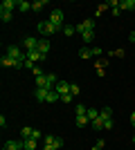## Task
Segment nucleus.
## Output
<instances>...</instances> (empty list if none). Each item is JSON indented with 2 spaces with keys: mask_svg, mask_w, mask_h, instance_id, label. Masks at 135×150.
I'll return each instance as SVG.
<instances>
[{
  "mask_svg": "<svg viewBox=\"0 0 135 150\" xmlns=\"http://www.w3.org/2000/svg\"><path fill=\"white\" fill-rule=\"evenodd\" d=\"M36 29H39V34H43V36H52V34L59 31V27L54 25V23H50V20H41L39 25H36Z\"/></svg>",
  "mask_w": 135,
  "mask_h": 150,
  "instance_id": "f257e3e1",
  "label": "nucleus"
},
{
  "mask_svg": "<svg viewBox=\"0 0 135 150\" xmlns=\"http://www.w3.org/2000/svg\"><path fill=\"white\" fill-rule=\"evenodd\" d=\"M7 56H11L14 61H20V58H25L27 54L23 50H20L18 45H9V47H7Z\"/></svg>",
  "mask_w": 135,
  "mask_h": 150,
  "instance_id": "f03ea898",
  "label": "nucleus"
},
{
  "mask_svg": "<svg viewBox=\"0 0 135 150\" xmlns=\"http://www.w3.org/2000/svg\"><path fill=\"white\" fill-rule=\"evenodd\" d=\"M50 23H54L59 29H63V11H61V9H52V13H50Z\"/></svg>",
  "mask_w": 135,
  "mask_h": 150,
  "instance_id": "7ed1b4c3",
  "label": "nucleus"
},
{
  "mask_svg": "<svg viewBox=\"0 0 135 150\" xmlns=\"http://www.w3.org/2000/svg\"><path fill=\"white\" fill-rule=\"evenodd\" d=\"M39 38H34V36H27L25 40H23V47H25V52H32V50H39Z\"/></svg>",
  "mask_w": 135,
  "mask_h": 150,
  "instance_id": "20e7f679",
  "label": "nucleus"
},
{
  "mask_svg": "<svg viewBox=\"0 0 135 150\" xmlns=\"http://www.w3.org/2000/svg\"><path fill=\"white\" fill-rule=\"evenodd\" d=\"M43 144H52V146H56V148L61 150V148H63V139L56 137V134H45V137H43Z\"/></svg>",
  "mask_w": 135,
  "mask_h": 150,
  "instance_id": "39448f33",
  "label": "nucleus"
},
{
  "mask_svg": "<svg viewBox=\"0 0 135 150\" xmlns=\"http://www.w3.org/2000/svg\"><path fill=\"white\" fill-rule=\"evenodd\" d=\"M74 27H77V34H84V31L95 29V20H92V18H86L81 25H74Z\"/></svg>",
  "mask_w": 135,
  "mask_h": 150,
  "instance_id": "423d86ee",
  "label": "nucleus"
},
{
  "mask_svg": "<svg viewBox=\"0 0 135 150\" xmlns=\"http://www.w3.org/2000/svg\"><path fill=\"white\" fill-rule=\"evenodd\" d=\"M47 94H50L47 88H36L34 90V96H36V101H41V103H47Z\"/></svg>",
  "mask_w": 135,
  "mask_h": 150,
  "instance_id": "0eeeda50",
  "label": "nucleus"
},
{
  "mask_svg": "<svg viewBox=\"0 0 135 150\" xmlns=\"http://www.w3.org/2000/svg\"><path fill=\"white\" fill-rule=\"evenodd\" d=\"M54 90H56L61 96H63V94H70V83L68 81H59L56 85H54Z\"/></svg>",
  "mask_w": 135,
  "mask_h": 150,
  "instance_id": "6e6552de",
  "label": "nucleus"
},
{
  "mask_svg": "<svg viewBox=\"0 0 135 150\" xmlns=\"http://www.w3.org/2000/svg\"><path fill=\"white\" fill-rule=\"evenodd\" d=\"M18 7V0H2V5H0V11H14Z\"/></svg>",
  "mask_w": 135,
  "mask_h": 150,
  "instance_id": "1a4fd4ad",
  "label": "nucleus"
},
{
  "mask_svg": "<svg viewBox=\"0 0 135 150\" xmlns=\"http://www.w3.org/2000/svg\"><path fill=\"white\" fill-rule=\"evenodd\" d=\"M25 54H27V58H29V61H32V63H36V61H45V56H43V54H41V52H39V50H32V52H25Z\"/></svg>",
  "mask_w": 135,
  "mask_h": 150,
  "instance_id": "9d476101",
  "label": "nucleus"
},
{
  "mask_svg": "<svg viewBox=\"0 0 135 150\" xmlns=\"http://www.w3.org/2000/svg\"><path fill=\"white\" fill-rule=\"evenodd\" d=\"M23 148H25V144L23 141H14V139L5 144V150H23Z\"/></svg>",
  "mask_w": 135,
  "mask_h": 150,
  "instance_id": "9b49d317",
  "label": "nucleus"
},
{
  "mask_svg": "<svg viewBox=\"0 0 135 150\" xmlns=\"http://www.w3.org/2000/svg\"><path fill=\"white\" fill-rule=\"evenodd\" d=\"M119 9H122V11H133L135 0H122V2H119Z\"/></svg>",
  "mask_w": 135,
  "mask_h": 150,
  "instance_id": "f8f14e48",
  "label": "nucleus"
},
{
  "mask_svg": "<svg viewBox=\"0 0 135 150\" xmlns=\"http://www.w3.org/2000/svg\"><path fill=\"white\" fill-rule=\"evenodd\" d=\"M0 65H2V67H16V61H14L11 56H7V54H5V56L0 58Z\"/></svg>",
  "mask_w": 135,
  "mask_h": 150,
  "instance_id": "ddd939ff",
  "label": "nucleus"
},
{
  "mask_svg": "<svg viewBox=\"0 0 135 150\" xmlns=\"http://www.w3.org/2000/svg\"><path fill=\"white\" fill-rule=\"evenodd\" d=\"M45 7H47V0H36L32 2V11H43Z\"/></svg>",
  "mask_w": 135,
  "mask_h": 150,
  "instance_id": "4468645a",
  "label": "nucleus"
},
{
  "mask_svg": "<svg viewBox=\"0 0 135 150\" xmlns=\"http://www.w3.org/2000/svg\"><path fill=\"white\" fill-rule=\"evenodd\" d=\"M23 144H25V150H36L39 148V141H36V139H23Z\"/></svg>",
  "mask_w": 135,
  "mask_h": 150,
  "instance_id": "2eb2a0df",
  "label": "nucleus"
},
{
  "mask_svg": "<svg viewBox=\"0 0 135 150\" xmlns=\"http://www.w3.org/2000/svg\"><path fill=\"white\" fill-rule=\"evenodd\" d=\"M18 9H20L23 13L32 11V2H27V0H18Z\"/></svg>",
  "mask_w": 135,
  "mask_h": 150,
  "instance_id": "dca6fc26",
  "label": "nucleus"
},
{
  "mask_svg": "<svg viewBox=\"0 0 135 150\" xmlns=\"http://www.w3.org/2000/svg\"><path fill=\"white\" fill-rule=\"evenodd\" d=\"M56 101H61V94H59L56 90H50V94H47V103H56Z\"/></svg>",
  "mask_w": 135,
  "mask_h": 150,
  "instance_id": "f3484780",
  "label": "nucleus"
},
{
  "mask_svg": "<svg viewBox=\"0 0 135 150\" xmlns=\"http://www.w3.org/2000/svg\"><path fill=\"white\" fill-rule=\"evenodd\" d=\"M39 52L43 56H47V52H50V40H41L39 43Z\"/></svg>",
  "mask_w": 135,
  "mask_h": 150,
  "instance_id": "a211bd4d",
  "label": "nucleus"
},
{
  "mask_svg": "<svg viewBox=\"0 0 135 150\" xmlns=\"http://www.w3.org/2000/svg\"><path fill=\"white\" fill-rule=\"evenodd\" d=\"M88 123H90V119L86 117V114H79L77 117V128H86Z\"/></svg>",
  "mask_w": 135,
  "mask_h": 150,
  "instance_id": "6ab92c4d",
  "label": "nucleus"
},
{
  "mask_svg": "<svg viewBox=\"0 0 135 150\" xmlns=\"http://www.w3.org/2000/svg\"><path fill=\"white\" fill-rule=\"evenodd\" d=\"M81 38H84V43H92V40H95V29L84 31V34H81Z\"/></svg>",
  "mask_w": 135,
  "mask_h": 150,
  "instance_id": "aec40b11",
  "label": "nucleus"
},
{
  "mask_svg": "<svg viewBox=\"0 0 135 150\" xmlns=\"http://www.w3.org/2000/svg\"><path fill=\"white\" fill-rule=\"evenodd\" d=\"M99 117H101L104 121H108V119H113V110H110V108H104L101 112H99Z\"/></svg>",
  "mask_w": 135,
  "mask_h": 150,
  "instance_id": "412c9836",
  "label": "nucleus"
},
{
  "mask_svg": "<svg viewBox=\"0 0 135 150\" xmlns=\"http://www.w3.org/2000/svg\"><path fill=\"white\" fill-rule=\"evenodd\" d=\"M36 88H47V74L36 76Z\"/></svg>",
  "mask_w": 135,
  "mask_h": 150,
  "instance_id": "4be33fe9",
  "label": "nucleus"
},
{
  "mask_svg": "<svg viewBox=\"0 0 135 150\" xmlns=\"http://www.w3.org/2000/svg\"><path fill=\"white\" fill-rule=\"evenodd\" d=\"M79 56L81 58H90L92 56V50H90V47H81V50H79Z\"/></svg>",
  "mask_w": 135,
  "mask_h": 150,
  "instance_id": "5701e85b",
  "label": "nucleus"
},
{
  "mask_svg": "<svg viewBox=\"0 0 135 150\" xmlns=\"http://www.w3.org/2000/svg\"><path fill=\"white\" fill-rule=\"evenodd\" d=\"M92 128H95V130H104V119L101 117H97V119L92 121Z\"/></svg>",
  "mask_w": 135,
  "mask_h": 150,
  "instance_id": "b1692460",
  "label": "nucleus"
},
{
  "mask_svg": "<svg viewBox=\"0 0 135 150\" xmlns=\"http://www.w3.org/2000/svg\"><path fill=\"white\" fill-rule=\"evenodd\" d=\"M32 132H34V128H29V125H25L20 134H23V139H29V137H32Z\"/></svg>",
  "mask_w": 135,
  "mask_h": 150,
  "instance_id": "393cba45",
  "label": "nucleus"
},
{
  "mask_svg": "<svg viewBox=\"0 0 135 150\" xmlns=\"http://www.w3.org/2000/svg\"><path fill=\"white\" fill-rule=\"evenodd\" d=\"M74 31H77V27H74V25H65L63 27V34H65V36H72Z\"/></svg>",
  "mask_w": 135,
  "mask_h": 150,
  "instance_id": "a878e982",
  "label": "nucleus"
},
{
  "mask_svg": "<svg viewBox=\"0 0 135 150\" xmlns=\"http://www.w3.org/2000/svg\"><path fill=\"white\" fill-rule=\"evenodd\" d=\"M79 92H81V88H79L77 83H70V94L72 96H79Z\"/></svg>",
  "mask_w": 135,
  "mask_h": 150,
  "instance_id": "bb28decb",
  "label": "nucleus"
},
{
  "mask_svg": "<svg viewBox=\"0 0 135 150\" xmlns=\"http://www.w3.org/2000/svg\"><path fill=\"white\" fill-rule=\"evenodd\" d=\"M86 117H88V119H90V123H92V121H95L97 117H99V112H97V110H88V112H86Z\"/></svg>",
  "mask_w": 135,
  "mask_h": 150,
  "instance_id": "cd10ccee",
  "label": "nucleus"
},
{
  "mask_svg": "<svg viewBox=\"0 0 135 150\" xmlns=\"http://www.w3.org/2000/svg\"><path fill=\"white\" fill-rule=\"evenodd\" d=\"M0 18H2V23H9L11 20V11H0Z\"/></svg>",
  "mask_w": 135,
  "mask_h": 150,
  "instance_id": "c85d7f7f",
  "label": "nucleus"
},
{
  "mask_svg": "<svg viewBox=\"0 0 135 150\" xmlns=\"http://www.w3.org/2000/svg\"><path fill=\"white\" fill-rule=\"evenodd\" d=\"M86 112H88V108H86L84 103H77V117L79 114H86Z\"/></svg>",
  "mask_w": 135,
  "mask_h": 150,
  "instance_id": "c756f323",
  "label": "nucleus"
},
{
  "mask_svg": "<svg viewBox=\"0 0 135 150\" xmlns=\"http://www.w3.org/2000/svg\"><path fill=\"white\" fill-rule=\"evenodd\" d=\"M104 130H113V119L104 121Z\"/></svg>",
  "mask_w": 135,
  "mask_h": 150,
  "instance_id": "7c9ffc66",
  "label": "nucleus"
},
{
  "mask_svg": "<svg viewBox=\"0 0 135 150\" xmlns=\"http://www.w3.org/2000/svg\"><path fill=\"white\" fill-rule=\"evenodd\" d=\"M72 101V94H63V96H61V103H70Z\"/></svg>",
  "mask_w": 135,
  "mask_h": 150,
  "instance_id": "2f4dec72",
  "label": "nucleus"
},
{
  "mask_svg": "<svg viewBox=\"0 0 135 150\" xmlns=\"http://www.w3.org/2000/svg\"><path fill=\"white\" fill-rule=\"evenodd\" d=\"M29 139H36V141H41V130H34V132H32V137H29Z\"/></svg>",
  "mask_w": 135,
  "mask_h": 150,
  "instance_id": "473e14b6",
  "label": "nucleus"
},
{
  "mask_svg": "<svg viewBox=\"0 0 135 150\" xmlns=\"http://www.w3.org/2000/svg\"><path fill=\"white\" fill-rule=\"evenodd\" d=\"M92 50V56H101V47H90Z\"/></svg>",
  "mask_w": 135,
  "mask_h": 150,
  "instance_id": "72a5a7b5",
  "label": "nucleus"
},
{
  "mask_svg": "<svg viewBox=\"0 0 135 150\" xmlns=\"http://www.w3.org/2000/svg\"><path fill=\"white\" fill-rule=\"evenodd\" d=\"M43 150H59L56 146H52V144H43Z\"/></svg>",
  "mask_w": 135,
  "mask_h": 150,
  "instance_id": "f704fd0d",
  "label": "nucleus"
},
{
  "mask_svg": "<svg viewBox=\"0 0 135 150\" xmlns=\"http://www.w3.org/2000/svg\"><path fill=\"white\" fill-rule=\"evenodd\" d=\"M32 72H34V76H43V69H41V67H34Z\"/></svg>",
  "mask_w": 135,
  "mask_h": 150,
  "instance_id": "c9c22d12",
  "label": "nucleus"
},
{
  "mask_svg": "<svg viewBox=\"0 0 135 150\" xmlns=\"http://www.w3.org/2000/svg\"><path fill=\"white\" fill-rule=\"evenodd\" d=\"M95 146H97V148H104V146H106V141H104V139H97Z\"/></svg>",
  "mask_w": 135,
  "mask_h": 150,
  "instance_id": "e433bc0d",
  "label": "nucleus"
},
{
  "mask_svg": "<svg viewBox=\"0 0 135 150\" xmlns=\"http://www.w3.org/2000/svg\"><path fill=\"white\" fill-rule=\"evenodd\" d=\"M131 125H135V110H133V114H131Z\"/></svg>",
  "mask_w": 135,
  "mask_h": 150,
  "instance_id": "4c0bfd02",
  "label": "nucleus"
},
{
  "mask_svg": "<svg viewBox=\"0 0 135 150\" xmlns=\"http://www.w3.org/2000/svg\"><path fill=\"white\" fill-rule=\"evenodd\" d=\"M129 38H131V43H135V31H131V36H129Z\"/></svg>",
  "mask_w": 135,
  "mask_h": 150,
  "instance_id": "58836bf2",
  "label": "nucleus"
},
{
  "mask_svg": "<svg viewBox=\"0 0 135 150\" xmlns=\"http://www.w3.org/2000/svg\"><path fill=\"white\" fill-rule=\"evenodd\" d=\"M92 150H101V148H97V146H92Z\"/></svg>",
  "mask_w": 135,
  "mask_h": 150,
  "instance_id": "ea45409f",
  "label": "nucleus"
},
{
  "mask_svg": "<svg viewBox=\"0 0 135 150\" xmlns=\"http://www.w3.org/2000/svg\"><path fill=\"white\" fill-rule=\"evenodd\" d=\"M133 144H135V137H133Z\"/></svg>",
  "mask_w": 135,
  "mask_h": 150,
  "instance_id": "a19ab883",
  "label": "nucleus"
},
{
  "mask_svg": "<svg viewBox=\"0 0 135 150\" xmlns=\"http://www.w3.org/2000/svg\"><path fill=\"white\" fill-rule=\"evenodd\" d=\"M23 150H25V148H23Z\"/></svg>",
  "mask_w": 135,
  "mask_h": 150,
  "instance_id": "79ce46f5",
  "label": "nucleus"
},
{
  "mask_svg": "<svg viewBox=\"0 0 135 150\" xmlns=\"http://www.w3.org/2000/svg\"><path fill=\"white\" fill-rule=\"evenodd\" d=\"M2 150H5V148H2Z\"/></svg>",
  "mask_w": 135,
  "mask_h": 150,
  "instance_id": "37998d69",
  "label": "nucleus"
}]
</instances>
